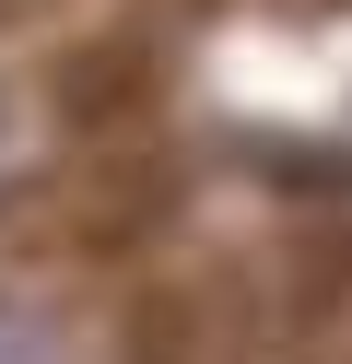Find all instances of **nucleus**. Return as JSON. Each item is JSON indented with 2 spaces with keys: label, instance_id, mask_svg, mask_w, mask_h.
Returning <instances> with one entry per match:
<instances>
[{
  "label": "nucleus",
  "instance_id": "f257e3e1",
  "mask_svg": "<svg viewBox=\"0 0 352 364\" xmlns=\"http://www.w3.org/2000/svg\"><path fill=\"white\" fill-rule=\"evenodd\" d=\"M47 95H59V118L82 129V141H141L153 106H164V59L141 48V36H94L82 59L47 71Z\"/></svg>",
  "mask_w": 352,
  "mask_h": 364
}]
</instances>
